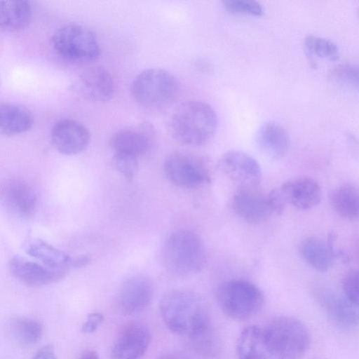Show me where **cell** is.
<instances>
[{
    "label": "cell",
    "instance_id": "obj_1",
    "mask_svg": "<svg viewBox=\"0 0 359 359\" xmlns=\"http://www.w3.org/2000/svg\"><path fill=\"white\" fill-rule=\"evenodd\" d=\"M159 310L169 331L186 337L194 351L209 357L217 353L219 342L211 313L198 293L186 289L170 290L163 295Z\"/></svg>",
    "mask_w": 359,
    "mask_h": 359
},
{
    "label": "cell",
    "instance_id": "obj_2",
    "mask_svg": "<svg viewBox=\"0 0 359 359\" xmlns=\"http://www.w3.org/2000/svg\"><path fill=\"white\" fill-rule=\"evenodd\" d=\"M217 124L216 111L210 104L201 101H188L173 111L168 121V129L177 142L200 146L211 140Z\"/></svg>",
    "mask_w": 359,
    "mask_h": 359
},
{
    "label": "cell",
    "instance_id": "obj_3",
    "mask_svg": "<svg viewBox=\"0 0 359 359\" xmlns=\"http://www.w3.org/2000/svg\"><path fill=\"white\" fill-rule=\"evenodd\" d=\"M261 330L265 346L274 359H300L309 348V330L296 318L276 317Z\"/></svg>",
    "mask_w": 359,
    "mask_h": 359
},
{
    "label": "cell",
    "instance_id": "obj_4",
    "mask_svg": "<svg viewBox=\"0 0 359 359\" xmlns=\"http://www.w3.org/2000/svg\"><path fill=\"white\" fill-rule=\"evenodd\" d=\"M163 260L166 269L174 275L196 274L203 270L207 262L204 243L194 231H177L165 243Z\"/></svg>",
    "mask_w": 359,
    "mask_h": 359
},
{
    "label": "cell",
    "instance_id": "obj_5",
    "mask_svg": "<svg viewBox=\"0 0 359 359\" xmlns=\"http://www.w3.org/2000/svg\"><path fill=\"white\" fill-rule=\"evenodd\" d=\"M176 77L161 68H149L138 74L130 85L135 102L151 111L165 109L172 105L179 95Z\"/></svg>",
    "mask_w": 359,
    "mask_h": 359
},
{
    "label": "cell",
    "instance_id": "obj_6",
    "mask_svg": "<svg viewBox=\"0 0 359 359\" xmlns=\"http://www.w3.org/2000/svg\"><path fill=\"white\" fill-rule=\"evenodd\" d=\"M216 299L222 311L236 320L255 316L264 304L262 291L254 283L242 279L220 283L216 290Z\"/></svg>",
    "mask_w": 359,
    "mask_h": 359
},
{
    "label": "cell",
    "instance_id": "obj_7",
    "mask_svg": "<svg viewBox=\"0 0 359 359\" xmlns=\"http://www.w3.org/2000/svg\"><path fill=\"white\" fill-rule=\"evenodd\" d=\"M54 50L62 59L75 64H88L100 55L95 34L79 24H68L57 29L52 36Z\"/></svg>",
    "mask_w": 359,
    "mask_h": 359
},
{
    "label": "cell",
    "instance_id": "obj_8",
    "mask_svg": "<svg viewBox=\"0 0 359 359\" xmlns=\"http://www.w3.org/2000/svg\"><path fill=\"white\" fill-rule=\"evenodd\" d=\"M163 172L172 184L181 188L196 189L210 181L205 162L196 156L182 152L172 153L166 158Z\"/></svg>",
    "mask_w": 359,
    "mask_h": 359
},
{
    "label": "cell",
    "instance_id": "obj_9",
    "mask_svg": "<svg viewBox=\"0 0 359 359\" xmlns=\"http://www.w3.org/2000/svg\"><path fill=\"white\" fill-rule=\"evenodd\" d=\"M218 165L239 189L256 188L262 172L257 161L248 153L237 149L229 150L220 157Z\"/></svg>",
    "mask_w": 359,
    "mask_h": 359
},
{
    "label": "cell",
    "instance_id": "obj_10",
    "mask_svg": "<svg viewBox=\"0 0 359 359\" xmlns=\"http://www.w3.org/2000/svg\"><path fill=\"white\" fill-rule=\"evenodd\" d=\"M151 341V332L142 322L127 323L119 332L113 345L111 359H140L147 351Z\"/></svg>",
    "mask_w": 359,
    "mask_h": 359
},
{
    "label": "cell",
    "instance_id": "obj_11",
    "mask_svg": "<svg viewBox=\"0 0 359 359\" xmlns=\"http://www.w3.org/2000/svg\"><path fill=\"white\" fill-rule=\"evenodd\" d=\"M88 129L78 121L65 118L52 128L50 138L55 149L64 155H76L83 151L90 142Z\"/></svg>",
    "mask_w": 359,
    "mask_h": 359
},
{
    "label": "cell",
    "instance_id": "obj_12",
    "mask_svg": "<svg viewBox=\"0 0 359 359\" xmlns=\"http://www.w3.org/2000/svg\"><path fill=\"white\" fill-rule=\"evenodd\" d=\"M154 294V285L144 275L132 276L122 283L118 304L126 315H134L144 311L150 304Z\"/></svg>",
    "mask_w": 359,
    "mask_h": 359
},
{
    "label": "cell",
    "instance_id": "obj_13",
    "mask_svg": "<svg viewBox=\"0 0 359 359\" xmlns=\"http://www.w3.org/2000/svg\"><path fill=\"white\" fill-rule=\"evenodd\" d=\"M154 128L149 122L120 130L110 138L109 145L114 153L137 157L147 152L151 145Z\"/></svg>",
    "mask_w": 359,
    "mask_h": 359
},
{
    "label": "cell",
    "instance_id": "obj_14",
    "mask_svg": "<svg viewBox=\"0 0 359 359\" xmlns=\"http://www.w3.org/2000/svg\"><path fill=\"white\" fill-rule=\"evenodd\" d=\"M77 88L86 100L95 102L109 101L114 93V83L109 72L102 66H91L79 76Z\"/></svg>",
    "mask_w": 359,
    "mask_h": 359
},
{
    "label": "cell",
    "instance_id": "obj_15",
    "mask_svg": "<svg viewBox=\"0 0 359 359\" xmlns=\"http://www.w3.org/2000/svg\"><path fill=\"white\" fill-rule=\"evenodd\" d=\"M257 188L239 189L232 200L235 212L244 221L252 224L264 222L273 214L267 195H264Z\"/></svg>",
    "mask_w": 359,
    "mask_h": 359
},
{
    "label": "cell",
    "instance_id": "obj_16",
    "mask_svg": "<svg viewBox=\"0 0 359 359\" xmlns=\"http://www.w3.org/2000/svg\"><path fill=\"white\" fill-rule=\"evenodd\" d=\"M3 200L13 213L24 219L32 218L37 208V196L25 181L11 180L2 188Z\"/></svg>",
    "mask_w": 359,
    "mask_h": 359
},
{
    "label": "cell",
    "instance_id": "obj_17",
    "mask_svg": "<svg viewBox=\"0 0 359 359\" xmlns=\"http://www.w3.org/2000/svg\"><path fill=\"white\" fill-rule=\"evenodd\" d=\"M286 203L299 210H308L321 200L318 183L310 177H299L285 182L280 187Z\"/></svg>",
    "mask_w": 359,
    "mask_h": 359
},
{
    "label": "cell",
    "instance_id": "obj_18",
    "mask_svg": "<svg viewBox=\"0 0 359 359\" xmlns=\"http://www.w3.org/2000/svg\"><path fill=\"white\" fill-rule=\"evenodd\" d=\"M256 144L261 151L272 159H280L287 152L290 137L285 128L275 121L262 123L255 135Z\"/></svg>",
    "mask_w": 359,
    "mask_h": 359
},
{
    "label": "cell",
    "instance_id": "obj_19",
    "mask_svg": "<svg viewBox=\"0 0 359 359\" xmlns=\"http://www.w3.org/2000/svg\"><path fill=\"white\" fill-rule=\"evenodd\" d=\"M317 298L326 313L338 326L354 329L358 325V306L345 297L327 292L318 294Z\"/></svg>",
    "mask_w": 359,
    "mask_h": 359
},
{
    "label": "cell",
    "instance_id": "obj_20",
    "mask_svg": "<svg viewBox=\"0 0 359 359\" xmlns=\"http://www.w3.org/2000/svg\"><path fill=\"white\" fill-rule=\"evenodd\" d=\"M11 273L22 283L34 287L43 286L62 279L41 263L15 255L8 264Z\"/></svg>",
    "mask_w": 359,
    "mask_h": 359
},
{
    "label": "cell",
    "instance_id": "obj_21",
    "mask_svg": "<svg viewBox=\"0 0 359 359\" xmlns=\"http://www.w3.org/2000/svg\"><path fill=\"white\" fill-rule=\"evenodd\" d=\"M26 252L61 278L65 276L72 266V259L66 252L41 239H34L29 242Z\"/></svg>",
    "mask_w": 359,
    "mask_h": 359
},
{
    "label": "cell",
    "instance_id": "obj_22",
    "mask_svg": "<svg viewBox=\"0 0 359 359\" xmlns=\"http://www.w3.org/2000/svg\"><path fill=\"white\" fill-rule=\"evenodd\" d=\"M34 115L27 107L14 103L0 104V135L15 136L29 130Z\"/></svg>",
    "mask_w": 359,
    "mask_h": 359
},
{
    "label": "cell",
    "instance_id": "obj_23",
    "mask_svg": "<svg viewBox=\"0 0 359 359\" xmlns=\"http://www.w3.org/2000/svg\"><path fill=\"white\" fill-rule=\"evenodd\" d=\"M32 14L29 1H0V29L7 32L21 31L29 25Z\"/></svg>",
    "mask_w": 359,
    "mask_h": 359
},
{
    "label": "cell",
    "instance_id": "obj_24",
    "mask_svg": "<svg viewBox=\"0 0 359 359\" xmlns=\"http://www.w3.org/2000/svg\"><path fill=\"white\" fill-rule=\"evenodd\" d=\"M299 249L302 258L316 270L325 272L332 266L334 257L332 236L327 243L317 237L305 238L301 241Z\"/></svg>",
    "mask_w": 359,
    "mask_h": 359
},
{
    "label": "cell",
    "instance_id": "obj_25",
    "mask_svg": "<svg viewBox=\"0 0 359 359\" xmlns=\"http://www.w3.org/2000/svg\"><path fill=\"white\" fill-rule=\"evenodd\" d=\"M237 359H274L263 340L262 330L257 326L244 328L236 344Z\"/></svg>",
    "mask_w": 359,
    "mask_h": 359
},
{
    "label": "cell",
    "instance_id": "obj_26",
    "mask_svg": "<svg viewBox=\"0 0 359 359\" xmlns=\"http://www.w3.org/2000/svg\"><path fill=\"white\" fill-rule=\"evenodd\" d=\"M330 204L342 217L355 220L359 215V195L353 184H345L334 189L330 195Z\"/></svg>",
    "mask_w": 359,
    "mask_h": 359
},
{
    "label": "cell",
    "instance_id": "obj_27",
    "mask_svg": "<svg viewBox=\"0 0 359 359\" xmlns=\"http://www.w3.org/2000/svg\"><path fill=\"white\" fill-rule=\"evenodd\" d=\"M8 330L12 338L24 346L35 344L43 334V327L39 321L24 316L12 318L8 325Z\"/></svg>",
    "mask_w": 359,
    "mask_h": 359
},
{
    "label": "cell",
    "instance_id": "obj_28",
    "mask_svg": "<svg viewBox=\"0 0 359 359\" xmlns=\"http://www.w3.org/2000/svg\"><path fill=\"white\" fill-rule=\"evenodd\" d=\"M304 46L309 54L330 61L339 58V50L332 41L318 36L309 35L304 39Z\"/></svg>",
    "mask_w": 359,
    "mask_h": 359
},
{
    "label": "cell",
    "instance_id": "obj_29",
    "mask_svg": "<svg viewBox=\"0 0 359 359\" xmlns=\"http://www.w3.org/2000/svg\"><path fill=\"white\" fill-rule=\"evenodd\" d=\"M224 8L230 13L254 16L264 14L262 5L252 0H224L222 1Z\"/></svg>",
    "mask_w": 359,
    "mask_h": 359
},
{
    "label": "cell",
    "instance_id": "obj_30",
    "mask_svg": "<svg viewBox=\"0 0 359 359\" xmlns=\"http://www.w3.org/2000/svg\"><path fill=\"white\" fill-rule=\"evenodd\" d=\"M331 77L338 82L358 88V67L353 64L339 65L332 70Z\"/></svg>",
    "mask_w": 359,
    "mask_h": 359
},
{
    "label": "cell",
    "instance_id": "obj_31",
    "mask_svg": "<svg viewBox=\"0 0 359 359\" xmlns=\"http://www.w3.org/2000/svg\"><path fill=\"white\" fill-rule=\"evenodd\" d=\"M112 163L115 169L128 180H132L138 170L137 157L133 156L114 153Z\"/></svg>",
    "mask_w": 359,
    "mask_h": 359
},
{
    "label": "cell",
    "instance_id": "obj_32",
    "mask_svg": "<svg viewBox=\"0 0 359 359\" xmlns=\"http://www.w3.org/2000/svg\"><path fill=\"white\" fill-rule=\"evenodd\" d=\"M358 271L356 269L348 271L342 279V289L344 297L351 302L358 305Z\"/></svg>",
    "mask_w": 359,
    "mask_h": 359
},
{
    "label": "cell",
    "instance_id": "obj_33",
    "mask_svg": "<svg viewBox=\"0 0 359 359\" xmlns=\"http://www.w3.org/2000/svg\"><path fill=\"white\" fill-rule=\"evenodd\" d=\"M267 199L273 214L280 215L287 203L280 188L273 189L268 194Z\"/></svg>",
    "mask_w": 359,
    "mask_h": 359
},
{
    "label": "cell",
    "instance_id": "obj_34",
    "mask_svg": "<svg viewBox=\"0 0 359 359\" xmlns=\"http://www.w3.org/2000/svg\"><path fill=\"white\" fill-rule=\"evenodd\" d=\"M104 321V316L101 313L94 312L88 316L87 320L83 324L81 331L86 334H91L96 331Z\"/></svg>",
    "mask_w": 359,
    "mask_h": 359
},
{
    "label": "cell",
    "instance_id": "obj_35",
    "mask_svg": "<svg viewBox=\"0 0 359 359\" xmlns=\"http://www.w3.org/2000/svg\"><path fill=\"white\" fill-rule=\"evenodd\" d=\"M32 359H57V357L53 346L46 344L36 353Z\"/></svg>",
    "mask_w": 359,
    "mask_h": 359
},
{
    "label": "cell",
    "instance_id": "obj_36",
    "mask_svg": "<svg viewBox=\"0 0 359 359\" xmlns=\"http://www.w3.org/2000/svg\"><path fill=\"white\" fill-rule=\"evenodd\" d=\"M90 261L88 257L87 256H81L77 259L72 261V266H84Z\"/></svg>",
    "mask_w": 359,
    "mask_h": 359
},
{
    "label": "cell",
    "instance_id": "obj_37",
    "mask_svg": "<svg viewBox=\"0 0 359 359\" xmlns=\"http://www.w3.org/2000/svg\"><path fill=\"white\" fill-rule=\"evenodd\" d=\"M79 359H100L97 353L92 350H86L81 355Z\"/></svg>",
    "mask_w": 359,
    "mask_h": 359
},
{
    "label": "cell",
    "instance_id": "obj_38",
    "mask_svg": "<svg viewBox=\"0 0 359 359\" xmlns=\"http://www.w3.org/2000/svg\"><path fill=\"white\" fill-rule=\"evenodd\" d=\"M158 359H189L179 353H168L160 356Z\"/></svg>",
    "mask_w": 359,
    "mask_h": 359
}]
</instances>
